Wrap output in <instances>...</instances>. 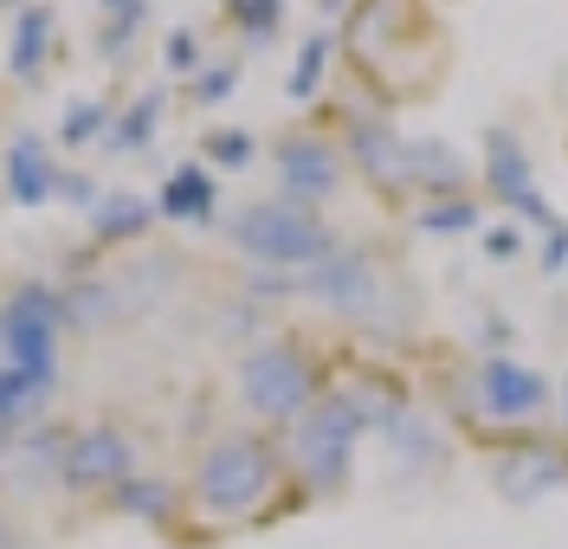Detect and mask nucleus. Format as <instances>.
<instances>
[{
    "label": "nucleus",
    "instance_id": "nucleus-8",
    "mask_svg": "<svg viewBox=\"0 0 568 549\" xmlns=\"http://www.w3.org/2000/svg\"><path fill=\"white\" fill-rule=\"evenodd\" d=\"M491 485L504 505H542L549 491H562L568 485V446L556 439H530V446H504L491 459Z\"/></svg>",
    "mask_w": 568,
    "mask_h": 549
},
{
    "label": "nucleus",
    "instance_id": "nucleus-25",
    "mask_svg": "<svg viewBox=\"0 0 568 549\" xmlns=\"http://www.w3.org/2000/svg\"><path fill=\"white\" fill-rule=\"evenodd\" d=\"M201 98H207V104L233 98V72H226V65H220V72H207V78H201Z\"/></svg>",
    "mask_w": 568,
    "mask_h": 549
},
{
    "label": "nucleus",
    "instance_id": "nucleus-9",
    "mask_svg": "<svg viewBox=\"0 0 568 549\" xmlns=\"http://www.w3.org/2000/svg\"><path fill=\"white\" fill-rule=\"evenodd\" d=\"M278 182H284V201L317 207V201H329L343 187V155L329 143H317V136H291L278 149Z\"/></svg>",
    "mask_w": 568,
    "mask_h": 549
},
{
    "label": "nucleus",
    "instance_id": "nucleus-11",
    "mask_svg": "<svg viewBox=\"0 0 568 549\" xmlns=\"http://www.w3.org/2000/svg\"><path fill=\"white\" fill-rule=\"evenodd\" d=\"M349 155H355V169H362L375 187H388V194H414V143L394 136L388 123H355Z\"/></svg>",
    "mask_w": 568,
    "mask_h": 549
},
{
    "label": "nucleus",
    "instance_id": "nucleus-7",
    "mask_svg": "<svg viewBox=\"0 0 568 549\" xmlns=\"http://www.w3.org/2000/svg\"><path fill=\"white\" fill-rule=\"evenodd\" d=\"M471 388H478V414H491L497 427H536L549 414V382L517 356H485Z\"/></svg>",
    "mask_w": 568,
    "mask_h": 549
},
{
    "label": "nucleus",
    "instance_id": "nucleus-4",
    "mask_svg": "<svg viewBox=\"0 0 568 549\" xmlns=\"http://www.w3.org/2000/svg\"><path fill=\"white\" fill-rule=\"evenodd\" d=\"M240 395L258 420L272 427H297L311 407H317V368L297 343H258L246 363H240Z\"/></svg>",
    "mask_w": 568,
    "mask_h": 549
},
{
    "label": "nucleus",
    "instance_id": "nucleus-17",
    "mask_svg": "<svg viewBox=\"0 0 568 549\" xmlns=\"http://www.w3.org/2000/svg\"><path fill=\"white\" fill-rule=\"evenodd\" d=\"M323 65H329V33H311L304 39V52H297V65H291V84H284V91H291L297 104H311V98H317Z\"/></svg>",
    "mask_w": 568,
    "mask_h": 549
},
{
    "label": "nucleus",
    "instance_id": "nucleus-6",
    "mask_svg": "<svg viewBox=\"0 0 568 549\" xmlns=\"http://www.w3.org/2000/svg\"><path fill=\"white\" fill-rule=\"evenodd\" d=\"M485 194H497V201L524 220V226H536V233H556V226H562V214L542 201L530 155H524V143H517L510 130H491V136H485Z\"/></svg>",
    "mask_w": 568,
    "mask_h": 549
},
{
    "label": "nucleus",
    "instance_id": "nucleus-14",
    "mask_svg": "<svg viewBox=\"0 0 568 549\" xmlns=\"http://www.w3.org/2000/svg\"><path fill=\"white\" fill-rule=\"evenodd\" d=\"M7 169H13V201L39 207V201H45V187H52V169H45V155H39L33 136H13V155H7Z\"/></svg>",
    "mask_w": 568,
    "mask_h": 549
},
{
    "label": "nucleus",
    "instance_id": "nucleus-15",
    "mask_svg": "<svg viewBox=\"0 0 568 549\" xmlns=\"http://www.w3.org/2000/svg\"><path fill=\"white\" fill-rule=\"evenodd\" d=\"M45 382L52 375H39V368H0V420H27V414H39V401H45Z\"/></svg>",
    "mask_w": 568,
    "mask_h": 549
},
{
    "label": "nucleus",
    "instance_id": "nucleus-12",
    "mask_svg": "<svg viewBox=\"0 0 568 549\" xmlns=\"http://www.w3.org/2000/svg\"><path fill=\"white\" fill-rule=\"evenodd\" d=\"M130 466H136L130 439L110 434V427H98V434H78V439H71V453H65V478L78 485V491L123 485V478H130Z\"/></svg>",
    "mask_w": 568,
    "mask_h": 549
},
{
    "label": "nucleus",
    "instance_id": "nucleus-28",
    "mask_svg": "<svg viewBox=\"0 0 568 549\" xmlns=\"http://www.w3.org/2000/svg\"><path fill=\"white\" fill-rule=\"evenodd\" d=\"M0 549H13V537H7V523H0Z\"/></svg>",
    "mask_w": 568,
    "mask_h": 549
},
{
    "label": "nucleus",
    "instance_id": "nucleus-22",
    "mask_svg": "<svg viewBox=\"0 0 568 549\" xmlns=\"http://www.w3.org/2000/svg\"><path fill=\"white\" fill-rule=\"evenodd\" d=\"M485 253H491L497 265H510V258L524 253V233H517V226H491V233H485Z\"/></svg>",
    "mask_w": 568,
    "mask_h": 549
},
{
    "label": "nucleus",
    "instance_id": "nucleus-29",
    "mask_svg": "<svg viewBox=\"0 0 568 549\" xmlns=\"http://www.w3.org/2000/svg\"><path fill=\"white\" fill-rule=\"evenodd\" d=\"M0 349H7V343H0Z\"/></svg>",
    "mask_w": 568,
    "mask_h": 549
},
{
    "label": "nucleus",
    "instance_id": "nucleus-16",
    "mask_svg": "<svg viewBox=\"0 0 568 549\" xmlns=\"http://www.w3.org/2000/svg\"><path fill=\"white\" fill-rule=\"evenodd\" d=\"M478 220H485L478 194H446V201H426L414 214V226L420 233H478Z\"/></svg>",
    "mask_w": 568,
    "mask_h": 549
},
{
    "label": "nucleus",
    "instance_id": "nucleus-21",
    "mask_svg": "<svg viewBox=\"0 0 568 549\" xmlns=\"http://www.w3.org/2000/svg\"><path fill=\"white\" fill-rule=\"evenodd\" d=\"M162 505H169L162 485H130V491H123V511H136V517H155Z\"/></svg>",
    "mask_w": 568,
    "mask_h": 549
},
{
    "label": "nucleus",
    "instance_id": "nucleus-2",
    "mask_svg": "<svg viewBox=\"0 0 568 549\" xmlns=\"http://www.w3.org/2000/svg\"><path fill=\"white\" fill-rule=\"evenodd\" d=\"M278 485V446L258 434H226L201 453L194 498L207 517H252Z\"/></svg>",
    "mask_w": 568,
    "mask_h": 549
},
{
    "label": "nucleus",
    "instance_id": "nucleus-20",
    "mask_svg": "<svg viewBox=\"0 0 568 549\" xmlns=\"http://www.w3.org/2000/svg\"><path fill=\"white\" fill-rule=\"evenodd\" d=\"M233 13L246 20L252 39H265V33H272V20H278V0H233Z\"/></svg>",
    "mask_w": 568,
    "mask_h": 549
},
{
    "label": "nucleus",
    "instance_id": "nucleus-5",
    "mask_svg": "<svg viewBox=\"0 0 568 549\" xmlns=\"http://www.w3.org/2000/svg\"><path fill=\"white\" fill-rule=\"evenodd\" d=\"M368 427V407L355 395H317V407L297 420V472L317 491H336L355 466V439Z\"/></svg>",
    "mask_w": 568,
    "mask_h": 549
},
{
    "label": "nucleus",
    "instance_id": "nucleus-26",
    "mask_svg": "<svg viewBox=\"0 0 568 549\" xmlns=\"http://www.w3.org/2000/svg\"><path fill=\"white\" fill-rule=\"evenodd\" d=\"M104 226H110V233H116V226H142V207L116 201V207H104Z\"/></svg>",
    "mask_w": 568,
    "mask_h": 549
},
{
    "label": "nucleus",
    "instance_id": "nucleus-1",
    "mask_svg": "<svg viewBox=\"0 0 568 549\" xmlns=\"http://www.w3.org/2000/svg\"><path fill=\"white\" fill-rule=\"evenodd\" d=\"M304 292L317 297L323 311H336L343 324L375 329V336H400L407 329V278L400 265L368 246H336L329 258H317L304 272Z\"/></svg>",
    "mask_w": 568,
    "mask_h": 549
},
{
    "label": "nucleus",
    "instance_id": "nucleus-23",
    "mask_svg": "<svg viewBox=\"0 0 568 549\" xmlns=\"http://www.w3.org/2000/svg\"><path fill=\"white\" fill-rule=\"evenodd\" d=\"M536 265H542L549 278H556V272L568 265V226H556V233H542V258H536Z\"/></svg>",
    "mask_w": 568,
    "mask_h": 549
},
{
    "label": "nucleus",
    "instance_id": "nucleus-19",
    "mask_svg": "<svg viewBox=\"0 0 568 549\" xmlns=\"http://www.w3.org/2000/svg\"><path fill=\"white\" fill-rule=\"evenodd\" d=\"M39 45H45V13H27L20 20V45H13V72H33Z\"/></svg>",
    "mask_w": 568,
    "mask_h": 549
},
{
    "label": "nucleus",
    "instance_id": "nucleus-10",
    "mask_svg": "<svg viewBox=\"0 0 568 549\" xmlns=\"http://www.w3.org/2000/svg\"><path fill=\"white\" fill-rule=\"evenodd\" d=\"M0 343H7V363L13 368H39L52 375V297L45 292H20L13 311L0 317Z\"/></svg>",
    "mask_w": 568,
    "mask_h": 549
},
{
    "label": "nucleus",
    "instance_id": "nucleus-27",
    "mask_svg": "<svg viewBox=\"0 0 568 549\" xmlns=\"http://www.w3.org/2000/svg\"><path fill=\"white\" fill-rule=\"evenodd\" d=\"M562 427H568V382H562Z\"/></svg>",
    "mask_w": 568,
    "mask_h": 549
},
{
    "label": "nucleus",
    "instance_id": "nucleus-24",
    "mask_svg": "<svg viewBox=\"0 0 568 549\" xmlns=\"http://www.w3.org/2000/svg\"><path fill=\"white\" fill-rule=\"evenodd\" d=\"M149 123H155V98H149V104H142L136 116H130V123H123V130H116V149H136L142 136H149Z\"/></svg>",
    "mask_w": 568,
    "mask_h": 549
},
{
    "label": "nucleus",
    "instance_id": "nucleus-13",
    "mask_svg": "<svg viewBox=\"0 0 568 549\" xmlns=\"http://www.w3.org/2000/svg\"><path fill=\"white\" fill-rule=\"evenodd\" d=\"M162 214L169 220H207L213 214V182L201 169H175L162 187Z\"/></svg>",
    "mask_w": 568,
    "mask_h": 549
},
{
    "label": "nucleus",
    "instance_id": "nucleus-3",
    "mask_svg": "<svg viewBox=\"0 0 568 549\" xmlns=\"http://www.w3.org/2000/svg\"><path fill=\"white\" fill-rule=\"evenodd\" d=\"M233 246L258 265H304V272L336 253L317 207H297V201H252L246 214L233 220Z\"/></svg>",
    "mask_w": 568,
    "mask_h": 549
},
{
    "label": "nucleus",
    "instance_id": "nucleus-18",
    "mask_svg": "<svg viewBox=\"0 0 568 549\" xmlns=\"http://www.w3.org/2000/svg\"><path fill=\"white\" fill-rule=\"evenodd\" d=\"M207 155L220 162V169H246L252 162V136L246 130H220V136H207Z\"/></svg>",
    "mask_w": 568,
    "mask_h": 549
}]
</instances>
